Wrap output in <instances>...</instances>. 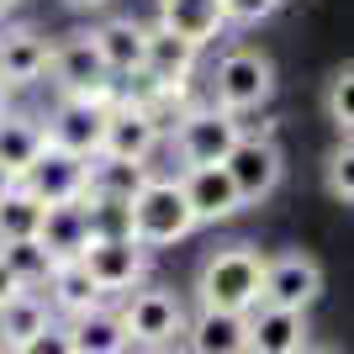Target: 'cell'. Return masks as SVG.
I'll use <instances>...</instances> for the list:
<instances>
[{
    "instance_id": "cell-34",
    "label": "cell",
    "mask_w": 354,
    "mask_h": 354,
    "mask_svg": "<svg viewBox=\"0 0 354 354\" xmlns=\"http://www.w3.org/2000/svg\"><path fill=\"white\" fill-rule=\"evenodd\" d=\"M0 111H6V80H0Z\"/></svg>"
},
{
    "instance_id": "cell-11",
    "label": "cell",
    "mask_w": 354,
    "mask_h": 354,
    "mask_svg": "<svg viewBox=\"0 0 354 354\" xmlns=\"http://www.w3.org/2000/svg\"><path fill=\"white\" fill-rule=\"evenodd\" d=\"M180 191L191 201L196 227H201V222H227V217L243 212V196H238L233 175H227L222 164H185V169H180Z\"/></svg>"
},
{
    "instance_id": "cell-9",
    "label": "cell",
    "mask_w": 354,
    "mask_h": 354,
    "mask_svg": "<svg viewBox=\"0 0 354 354\" xmlns=\"http://www.w3.org/2000/svg\"><path fill=\"white\" fill-rule=\"evenodd\" d=\"M317 296H323V265H317L312 254L286 249V254H275V259H265V270H259V301L307 312Z\"/></svg>"
},
{
    "instance_id": "cell-14",
    "label": "cell",
    "mask_w": 354,
    "mask_h": 354,
    "mask_svg": "<svg viewBox=\"0 0 354 354\" xmlns=\"http://www.w3.org/2000/svg\"><path fill=\"white\" fill-rule=\"evenodd\" d=\"M159 127L148 117L143 106L127 95V101H111L106 111V133H101V153H122V159H148L153 148H159Z\"/></svg>"
},
{
    "instance_id": "cell-24",
    "label": "cell",
    "mask_w": 354,
    "mask_h": 354,
    "mask_svg": "<svg viewBox=\"0 0 354 354\" xmlns=\"http://www.w3.org/2000/svg\"><path fill=\"white\" fill-rule=\"evenodd\" d=\"M159 21L180 37H191L196 48H207L222 27H227V16H222V0H159Z\"/></svg>"
},
{
    "instance_id": "cell-19",
    "label": "cell",
    "mask_w": 354,
    "mask_h": 354,
    "mask_svg": "<svg viewBox=\"0 0 354 354\" xmlns=\"http://www.w3.org/2000/svg\"><path fill=\"white\" fill-rule=\"evenodd\" d=\"M90 238L85 201H43V222H37V243L48 249V259H74Z\"/></svg>"
},
{
    "instance_id": "cell-7",
    "label": "cell",
    "mask_w": 354,
    "mask_h": 354,
    "mask_svg": "<svg viewBox=\"0 0 354 354\" xmlns=\"http://www.w3.org/2000/svg\"><path fill=\"white\" fill-rule=\"evenodd\" d=\"M222 169L233 175L243 207H254V201H265V196L281 185L286 159H281V148H275V138H265V133H238L233 148L222 153Z\"/></svg>"
},
{
    "instance_id": "cell-15",
    "label": "cell",
    "mask_w": 354,
    "mask_h": 354,
    "mask_svg": "<svg viewBox=\"0 0 354 354\" xmlns=\"http://www.w3.org/2000/svg\"><path fill=\"white\" fill-rule=\"evenodd\" d=\"M196 53L201 48L191 37H180L159 21V27H143V74L148 80H159V85H185L196 69Z\"/></svg>"
},
{
    "instance_id": "cell-33",
    "label": "cell",
    "mask_w": 354,
    "mask_h": 354,
    "mask_svg": "<svg viewBox=\"0 0 354 354\" xmlns=\"http://www.w3.org/2000/svg\"><path fill=\"white\" fill-rule=\"evenodd\" d=\"M11 185H16V175H11V169H6V164H0V196L11 191Z\"/></svg>"
},
{
    "instance_id": "cell-18",
    "label": "cell",
    "mask_w": 354,
    "mask_h": 354,
    "mask_svg": "<svg viewBox=\"0 0 354 354\" xmlns=\"http://www.w3.org/2000/svg\"><path fill=\"white\" fill-rule=\"evenodd\" d=\"M48 74V37L32 27H6L0 32V80L6 90H21V85H37Z\"/></svg>"
},
{
    "instance_id": "cell-35",
    "label": "cell",
    "mask_w": 354,
    "mask_h": 354,
    "mask_svg": "<svg viewBox=\"0 0 354 354\" xmlns=\"http://www.w3.org/2000/svg\"><path fill=\"white\" fill-rule=\"evenodd\" d=\"M11 6H16V0H0V16H6V11H11Z\"/></svg>"
},
{
    "instance_id": "cell-17",
    "label": "cell",
    "mask_w": 354,
    "mask_h": 354,
    "mask_svg": "<svg viewBox=\"0 0 354 354\" xmlns=\"http://www.w3.org/2000/svg\"><path fill=\"white\" fill-rule=\"evenodd\" d=\"M180 339L191 344L196 354H249V323H243V312L201 307L191 323H185Z\"/></svg>"
},
{
    "instance_id": "cell-3",
    "label": "cell",
    "mask_w": 354,
    "mask_h": 354,
    "mask_svg": "<svg viewBox=\"0 0 354 354\" xmlns=\"http://www.w3.org/2000/svg\"><path fill=\"white\" fill-rule=\"evenodd\" d=\"M212 95H217V106H227L233 117L259 111V106L275 95V64H270L259 48H233V53H222L217 74H212Z\"/></svg>"
},
{
    "instance_id": "cell-13",
    "label": "cell",
    "mask_w": 354,
    "mask_h": 354,
    "mask_svg": "<svg viewBox=\"0 0 354 354\" xmlns=\"http://www.w3.org/2000/svg\"><path fill=\"white\" fill-rule=\"evenodd\" d=\"M249 323V349L254 354H296L307 349V312L296 307H270V301H254L243 312Z\"/></svg>"
},
{
    "instance_id": "cell-4",
    "label": "cell",
    "mask_w": 354,
    "mask_h": 354,
    "mask_svg": "<svg viewBox=\"0 0 354 354\" xmlns=\"http://www.w3.org/2000/svg\"><path fill=\"white\" fill-rule=\"evenodd\" d=\"M122 328H127V344H148V349H164V344H175L180 333H185V323H191V312H185V301H180L175 291H164V286H148V291H138L122 301Z\"/></svg>"
},
{
    "instance_id": "cell-21",
    "label": "cell",
    "mask_w": 354,
    "mask_h": 354,
    "mask_svg": "<svg viewBox=\"0 0 354 354\" xmlns=\"http://www.w3.org/2000/svg\"><path fill=\"white\" fill-rule=\"evenodd\" d=\"M43 286H48V307L64 312V317L85 312L90 301H101V286L90 281V270L80 265V254H74V259H53L48 275H43Z\"/></svg>"
},
{
    "instance_id": "cell-25",
    "label": "cell",
    "mask_w": 354,
    "mask_h": 354,
    "mask_svg": "<svg viewBox=\"0 0 354 354\" xmlns=\"http://www.w3.org/2000/svg\"><path fill=\"white\" fill-rule=\"evenodd\" d=\"M43 143L48 138H43V122L37 117H27V111H0V164H6L16 180H21V169L37 159Z\"/></svg>"
},
{
    "instance_id": "cell-23",
    "label": "cell",
    "mask_w": 354,
    "mask_h": 354,
    "mask_svg": "<svg viewBox=\"0 0 354 354\" xmlns=\"http://www.w3.org/2000/svg\"><path fill=\"white\" fill-rule=\"evenodd\" d=\"M148 175H153L148 159H122V153H101V148L85 159V191H95V196H122L127 201Z\"/></svg>"
},
{
    "instance_id": "cell-12",
    "label": "cell",
    "mask_w": 354,
    "mask_h": 354,
    "mask_svg": "<svg viewBox=\"0 0 354 354\" xmlns=\"http://www.w3.org/2000/svg\"><path fill=\"white\" fill-rule=\"evenodd\" d=\"M21 185H27L37 201H74V196H85V153L43 143L37 159L21 169Z\"/></svg>"
},
{
    "instance_id": "cell-30",
    "label": "cell",
    "mask_w": 354,
    "mask_h": 354,
    "mask_svg": "<svg viewBox=\"0 0 354 354\" xmlns=\"http://www.w3.org/2000/svg\"><path fill=\"white\" fill-rule=\"evenodd\" d=\"M275 6H281V0H222V16L238 21V27H254V21L275 16Z\"/></svg>"
},
{
    "instance_id": "cell-22",
    "label": "cell",
    "mask_w": 354,
    "mask_h": 354,
    "mask_svg": "<svg viewBox=\"0 0 354 354\" xmlns=\"http://www.w3.org/2000/svg\"><path fill=\"white\" fill-rule=\"evenodd\" d=\"M90 37H95V48H101V59H106L111 74H143V21L111 16V21H101Z\"/></svg>"
},
{
    "instance_id": "cell-1",
    "label": "cell",
    "mask_w": 354,
    "mask_h": 354,
    "mask_svg": "<svg viewBox=\"0 0 354 354\" xmlns=\"http://www.w3.org/2000/svg\"><path fill=\"white\" fill-rule=\"evenodd\" d=\"M127 233L143 243V249H169L185 233H196L191 201L180 191L175 175H148L133 196H127Z\"/></svg>"
},
{
    "instance_id": "cell-5",
    "label": "cell",
    "mask_w": 354,
    "mask_h": 354,
    "mask_svg": "<svg viewBox=\"0 0 354 354\" xmlns=\"http://www.w3.org/2000/svg\"><path fill=\"white\" fill-rule=\"evenodd\" d=\"M48 74H53L59 95H117L111 69L90 32H69L64 43H48Z\"/></svg>"
},
{
    "instance_id": "cell-10",
    "label": "cell",
    "mask_w": 354,
    "mask_h": 354,
    "mask_svg": "<svg viewBox=\"0 0 354 354\" xmlns=\"http://www.w3.org/2000/svg\"><path fill=\"white\" fill-rule=\"evenodd\" d=\"M117 95H59L53 117L43 122V138L48 143L69 148V153H95L101 148V133H106V111H111Z\"/></svg>"
},
{
    "instance_id": "cell-6",
    "label": "cell",
    "mask_w": 354,
    "mask_h": 354,
    "mask_svg": "<svg viewBox=\"0 0 354 354\" xmlns=\"http://www.w3.org/2000/svg\"><path fill=\"white\" fill-rule=\"evenodd\" d=\"M80 265L90 270V281L101 286V296L133 291L148 270V249L133 233H90L85 249H80Z\"/></svg>"
},
{
    "instance_id": "cell-32",
    "label": "cell",
    "mask_w": 354,
    "mask_h": 354,
    "mask_svg": "<svg viewBox=\"0 0 354 354\" xmlns=\"http://www.w3.org/2000/svg\"><path fill=\"white\" fill-rule=\"evenodd\" d=\"M69 6H80V11H101V6H111V0H69Z\"/></svg>"
},
{
    "instance_id": "cell-26",
    "label": "cell",
    "mask_w": 354,
    "mask_h": 354,
    "mask_svg": "<svg viewBox=\"0 0 354 354\" xmlns=\"http://www.w3.org/2000/svg\"><path fill=\"white\" fill-rule=\"evenodd\" d=\"M37 222H43V201L16 180L11 191L0 196V243L6 238H37Z\"/></svg>"
},
{
    "instance_id": "cell-2",
    "label": "cell",
    "mask_w": 354,
    "mask_h": 354,
    "mask_svg": "<svg viewBox=\"0 0 354 354\" xmlns=\"http://www.w3.org/2000/svg\"><path fill=\"white\" fill-rule=\"evenodd\" d=\"M259 270H265V254L254 243H227L201 265L196 275V301L201 307H227V312H249L259 301Z\"/></svg>"
},
{
    "instance_id": "cell-16",
    "label": "cell",
    "mask_w": 354,
    "mask_h": 354,
    "mask_svg": "<svg viewBox=\"0 0 354 354\" xmlns=\"http://www.w3.org/2000/svg\"><path fill=\"white\" fill-rule=\"evenodd\" d=\"M64 339H69L74 354H122V349H133V344H127V328H122V312L106 307V301H90L85 312H74L69 328H64Z\"/></svg>"
},
{
    "instance_id": "cell-27",
    "label": "cell",
    "mask_w": 354,
    "mask_h": 354,
    "mask_svg": "<svg viewBox=\"0 0 354 354\" xmlns=\"http://www.w3.org/2000/svg\"><path fill=\"white\" fill-rule=\"evenodd\" d=\"M0 259H6V270H11L21 286H43L48 265H53L37 238H6V243H0Z\"/></svg>"
},
{
    "instance_id": "cell-8",
    "label": "cell",
    "mask_w": 354,
    "mask_h": 354,
    "mask_svg": "<svg viewBox=\"0 0 354 354\" xmlns=\"http://www.w3.org/2000/svg\"><path fill=\"white\" fill-rule=\"evenodd\" d=\"M243 133V122L227 111V106H196V111H180L175 122V153L180 164H222V153L233 148V138Z\"/></svg>"
},
{
    "instance_id": "cell-20",
    "label": "cell",
    "mask_w": 354,
    "mask_h": 354,
    "mask_svg": "<svg viewBox=\"0 0 354 354\" xmlns=\"http://www.w3.org/2000/svg\"><path fill=\"white\" fill-rule=\"evenodd\" d=\"M48 323H53V307L37 296V286H21L0 301V349H27L32 333H43Z\"/></svg>"
},
{
    "instance_id": "cell-28",
    "label": "cell",
    "mask_w": 354,
    "mask_h": 354,
    "mask_svg": "<svg viewBox=\"0 0 354 354\" xmlns=\"http://www.w3.org/2000/svg\"><path fill=\"white\" fill-rule=\"evenodd\" d=\"M323 111H328V122H333L339 133H349V127H354V69H349V64H344V69L328 80Z\"/></svg>"
},
{
    "instance_id": "cell-29",
    "label": "cell",
    "mask_w": 354,
    "mask_h": 354,
    "mask_svg": "<svg viewBox=\"0 0 354 354\" xmlns=\"http://www.w3.org/2000/svg\"><path fill=\"white\" fill-rule=\"evenodd\" d=\"M323 185H328V196H333V201H344V207L354 201V148H349V133H339V148L328 153Z\"/></svg>"
},
{
    "instance_id": "cell-31",
    "label": "cell",
    "mask_w": 354,
    "mask_h": 354,
    "mask_svg": "<svg viewBox=\"0 0 354 354\" xmlns=\"http://www.w3.org/2000/svg\"><path fill=\"white\" fill-rule=\"evenodd\" d=\"M21 291V281H16L11 270H6V259H0V301H6V296H16Z\"/></svg>"
}]
</instances>
